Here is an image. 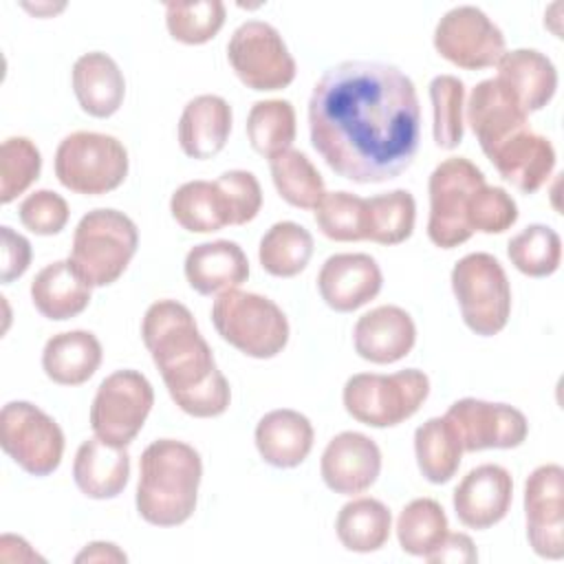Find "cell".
I'll return each instance as SVG.
<instances>
[{"instance_id":"1","label":"cell","mask_w":564,"mask_h":564,"mask_svg":"<svg viewBox=\"0 0 564 564\" xmlns=\"http://www.w3.org/2000/svg\"><path fill=\"white\" fill-rule=\"evenodd\" d=\"M308 130L335 174L352 183L397 178L412 165L421 139L414 82L394 64L339 62L313 86Z\"/></svg>"},{"instance_id":"2","label":"cell","mask_w":564,"mask_h":564,"mask_svg":"<svg viewBox=\"0 0 564 564\" xmlns=\"http://www.w3.org/2000/svg\"><path fill=\"white\" fill-rule=\"evenodd\" d=\"M141 337L172 401L185 414L212 419L229 408V381L218 370L212 348L185 304L176 300L150 304L141 322Z\"/></svg>"},{"instance_id":"3","label":"cell","mask_w":564,"mask_h":564,"mask_svg":"<svg viewBox=\"0 0 564 564\" xmlns=\"http://www.w3.org/2000/svg\"><path fill=\"white\" fill-rule=\"evenodd\" d=\"M203 478L200 454L176 438L152 441L139 460L137 511L154 527L187 522L198 502Z\"/></svg>"},{"instance_id":"4","label":"cell","mask_w":564,"mask_h":564,"mask_svg":"<svg viewBox=\"0 0 564 564\" xmlns=\"http://www.w3.org/2000/svg\"><path fill=\"white\" fill-rule=\"evenodd\" d=\"M137 247L134 220L119 209L99 207L77 223L68 260L90 286H108L123 275Z\"/></svg>"},{"instance_id":"5","label":"cell","mask_w":564,"mask_h":564,"mask_svg":"<svg viewBox=\"0 0 564 564\" xmlns=\"http://www.w3.org/2000/svg\"><path fill=\"white\" fill-rule=\"evenodd\" d=\"M212 324L229 346L253 359H271L289 341L286 315L260 293L240 289L220 293L212 304Z\"/></svg>"},{"instance_id":"6","label":"cell","mask_w":564,"mask_h":564,"mask_svg":"<svg viewBox=\"0 0 564 564\" xmlns=\"http://www.w3.org/2000/svg\"><path fill=\"white\" fill-rule=\"evenodd\" d=\"M430 394V379L419 368L392 375L359 372L344 386L346 412L370 427H392L419 412Z\"/></svg>"},{"instance_id":"7","label":"cell","mask_w":564,"mask_h":564,"mask_svg":"<svg viewBox=\"0 0 564 564\" xmlns=\"http://www.w3.org/2000/svg\"><path fill=\"white\" fill-rule=\"evenodd\" d=\"M128 167L126 145L104 132H70L55 150L57 181L84 196H101L117 189L126 181Z\"/></svg>"},{"instance_id":"8","label":"cell","mask_w":564,"mask_h":564,"mask_svg":"<svg viewBox=\"0 0 564 564\" xmlns=\"http://www.w3.org/2000/svg\"><path fill=\"white\" fill-rule=\"evenodd\" d=\"M452 291L463 322L480 337L498 335L511 315V286L502 264L485 251L463 256L452 269Z\"/></svg>"},{"instance_id":"9","label":"cell","mask_w":564,"mask_h":564,"mask_svg":"<svg viewBox=\"0 0 564 564\" xmlns=\"http://www.w3.org/2000/svg\"><path fill=\"white\" fill-rule=\"evenodd\" d=\"M480 185H485V174L465 156H449L432 170L427 181V238L436 247L454 249L474 236L467 212L471 194Z\"/></svg>"},{"instance_id":"10","label":"cell","mask_w":564,"mask_h":564,"mask_svg":"<svg viewBox=\"0 0 564 564\" xmlns=\"http://www.w3.org/2000/svg\"><path fill=\"white\" fill-rule=\"evenodd\" d=\"M154 405V390L145 375L132 368L108 375L90 405V427L101 441L126 447L141 432Z\"/></svg>"},{"instance_id":"11","label":"cell","mask_w":564,"mask_h":564,"mask_svg":"<svg viewBox=\"0 0 564 564\" xmlns=\"http://www.w3.org/2000/svg\"><path fill=\"white\" fill-rule=\"evenodd\" d=\"M227 59L251 90H282L297 70L280 31L264 20H247L231 33Z\"/></svg>"},{"instance_id":"12","label":"cell","mask_w":564,"mask_h":564,"mask_svg":"<svg viewBox=\"0 0 564 564\" xmlns=\"http://www.w3.org/2000/svg\"><path fill=\"white\" fill-rule=\"evenodd\" d=\"M0 445L31 476L53 474L64 456V432L29 401H9L0 412Z\"/></svg>"},{"instance_id":"13","label":"cell","mask_w":564,"mask_h":564,"mask_svg":"<svg viewBox=\"0 0 564 564\" xmlns=\"http://www.w3.org/2000/svg\"><path fill=\"white\" fill-rule=\"evenodd\" d=\"M434 48L458 68L480 70L498 64L505 53V35L482 9L460 4L436 22Z\"/></svg>"},{"instance_id":"14","label":"cell","mask_w":564,"mask_h":564,"mask_svg":"<svg viewBox=\"0 0 564 564\" xmlns=\"http://www.w3.org/2000/svg\"><path fill=\"white\" fill-rule=\"evenodd\" d=\"M445 419L458 434L463 452L511 449L522 445L529 434L527 416L518 408L474 397L454 401Z\"/></svg>"},{"instance_id":"15","label":"cell","mask_w":564,"mask_h":564,"mask_svg":"<svg viewBox=\"0 0 564 564\" xmlns=\"http://www.w3.org/2000/svg\"><path fill=\"white\" fill-rule=\"evenodd\" d=\"M527 540L546 560L564 555V469L557 463L535 467L524 482Z\"/></svg>"},{"instance_id":"16","label":"cell","mask_w":564,"mask_h":564,"mask_svg":"<svg viewBox=\"0 0 564 564\" xmlns=\"http://www.w3.org/2000/svg\"><path fill=\"white\" fill-rule=\"evenodd\" d=\"M319 471L330 491L341 496L364 494L379 478L381 449L361 432H339L324 447Z\"/></svg>"},{"instance_id":"17","label":"cell","mask_w":564,"mask_h":564,"mask_svg":"<svg viewBox=\"0 0 564 564\" xmlns=\"http://www.w3.org/2000/svg\"><path fill=\"white\" fill-rule=\"evenodd\" d=\"M513 498L511 474L496 463H485L469 469L454 489V511L460 524L482 531L498 524Z\"/></svg>"},{"instance_id":"18","label":"cell","mask_w":564,"mask_h":564,"mask_svg":"<svg viewBox=\"0 0 564 564\" xmlns=\"http://www.w3.org/2000/svg\"><path fill=\"white\" fill-rule=\"evenodd\" d=\"M383 273L368 253H335L326 258L317 273V291L337 313L361 308L379 295Z\"/></svg>"},{"instance_id":"19","label":"cell","mask_w":564,"mask_h":564,"mask_svg":"<svg viewBox=\"0 0 564 564\" xmlns=\"http://www.w3.org/2000/svg\"><path fill=\"white\" fill-rule=\"evenodd\" d=\"M465 119L485 156L518 130L529 128V115L522 110L511 90L496 77L482 79L471 88L465 106Z\"/></svg>"},{"instance_id":"20","label":"cell","mask_w":564,"mask_h":564,"mask_svg":"<svg viewBox=\"0 0 564 564\" xmlns=\"http://www.w3.org/2000/svg\"><path fill=\"white\" fill-rule=\"evenodd\" d=\"M416 341V326L410 313L394 304L364 313L352 328V344L370 364H394L410 355Z\"/></svg>"},{"instance_id":"21","label":"cell","mask_w":564,"mask_h":564,"mask_svg":"<svg viewBox=\"0 0 564 564\" xmlns=\"http://www.w3.org/2000/svg\"><path fill=\"white\" fill-rule=\"evenodd\" d=\"M487 159L518 192L533 194L553 174L555 148L546 137L533 132L531 128H522L500 143L491 154H487Z\"/></svg>"},{"instance_id":"22","label":"cell","mask_w":564,"mask_h":564,"mask_svg":"<svg viewBox=\"0 0 564 564\" xmlns=\"http://www.w3.org/2000/svg\"><path fill=\"white\" fill-rule=\"evenodd\" d=\"M185 280L200 295H220L249 278V260L234 240H209L185 256Z\"/></svg>"},{"instance_id":"23","label":"cell","mask_w":564,"mask_h":564,"mask_svg":"<svg viewBox=\"0 0 564 564\" xmlns=\"http://www.w3.org/2000/svg\"><path fill=\"white\" fill-rule=\"evenodd\" d=\"M234 112L220 95H196L189 99L178 119V145L198 161L216 156L231 132Z\"/></svg>"},{"instance_id":"24","label":"cell","mask_w":564,"mask_h":564,"mask_svg":"<svg viewBox=\"0 0 564 564\" xmlns=\"http://www.w3.org/2000/svg\"><path fill=\"white\" fill-rule=\"evenodd\" d=\"M256 447L262 460L278 469H291L306 460L315 432L311 421L291 408L267 412L256 425Z\"/></svg>"},{"instance_id":"25","label":"cell","mask_w":564,"mask_h":564,"mask_svg":"<svg viewBox=\"0 0 564 564\" xmlns=\"http://www.w3.org/2000/svg\"><path fill=\"white\" fill-rule=\"evenodd\" d=\"M130 478V454L126 447L110 445L99 436L84 441L73 460L77 489L93 500L117 498Z\"/></svg>"},{"instance_id":"26","label":"cell","mask_w":564,"mask_h":564,"mask_svg":"<svg viewBox=\"0 0 564 564\" xmlns=\"http://www.w3.org/2000/svg\"><path fill=\"white\" fill-rule=\"evenodd\" d=\"M496 66V79L511 90L527 115L542 110L557 90L555 64L535 48L505 51Z\"/></svg>"},{"instance_id":"27","label":"cell","mask_w":564,"mask_h":564,"mask_svg":"<svg viewBox=\"0 0 564 564\" xmlns=\"http://www.w3.org/2000/svg\"><path fill=\"white\" fill-rule=\"evenodd\" d=\"M73 90L82 110L106 119L115 115L126 97V79L119 64L101 51L84 53L73 64Z\"/></svg>"},{"instance_id":"28","label":"cell","mask_w":564,"mask_h":564,"mask_svg":"<svg viewBox=\"0 0 564 564\" xmlns=\"http://www.w3.org/2000/svg\"><path fill=\"white\" fill-rule=\"evenodd\" d=\"M90 284L73 269L70 260H55L40 269L31 282V300L40 315L64 322L90 304Z\"/></svg>"},{"instance_id":"29","label":"cell","mask_w":564,"mask_h":564,"mask_svg":"<svg viewBox=\"0 0 564 564\" xmlns=\"http://www.w3.org/2000/svg\"><path fill=\"white\" fill-rule=\"evenodd\" d=\"M101 357V344L90 330H66L44 344L42 368L53 383L82 386L97 372Z\"/></svg>"},{"instance_id":"30","label":"cell","mask_w":564,"mask_h":564,"mask_svg":"<svg viewBox=\"0 0 564 564\" xmlns=\"http://www.w3.org/2000/svg\"><path fill=\"white\" fill-rule=\"evenodd\" d=\"M335 531L344 549L352 553H372L388 542L392 531V513L377 498H352L339 509Z\"/></svg>"},{"instance_id":"31","label":"cell","mask_w":564,"mask_h":564,"mask_svg":"<svg viewBox=\"0 0 564 564\" xmlns=\"http://www.w3.org/2000/svg\"><path fill=\"white\" fill-rule=\"evenodd\" d=\"M414 454L423 478L443 485L456 476L463 445L445 416H432L414 432Z\"/></svg>"},{"instance_id":"32","label":"cell","mask_w":564,"mask_h":564,"mask_svg":"<svg viewBox=\"0 0 564 564\" xmlns=\"http://www.w3.org/2000/svg\"><path fill=\"white\" fill-rule=\"evenodd\" d=\"M315 242L306 227L293 220L271 225L260 238L258 260L262 269L275 278H293L306 269Z\"/></svg>"},{"instance_id":"33","label":"cell","mask_w":564,"mask_h":564,"mask_svg":"<svg viewBox=\"0 0 564 564\" xmlns=\"http://www.w3.org/2000/svg\"><path fill=\"white\" fill-rule=\"evenodd\" d=\"M416 203L408 189H392L366 198L364 234L379 245H399L414 231Z\"/></svg>"},{"instance_id":"34","label":"cell","mask_w":564,"mask_h":564,"mask_svg":"<svg viewBox=\"0 0 564 564\" xmlns=\"http://www.w3.org/2000/svg\"><path fill=\"white\" fill-rule=\"evenodd\" d=\"M172 218L192 234H212L227 227V212L214 181H187L170 198Z\"/></svg>"},{"instance_id":"35","label":"cell","mask_w":564,"mask_h":564,"mask_svg":"<svg viewBox=\"0 0 564 564\" xmlns=\"http://www.w3.org/2000/svg\"><path fill=\"white\" fill-rule=\"evenodd\" d=\"M269 170L278 194L297 209H315L326 194L322 174L300 150L289 148L271 156Z\"/></svg>"},{"instance_id":"36","label":"cell","mask_w":564,"mask_h":564,"mask_svg":"<svg viewBox=\"0 0 564 564\" xmlns=\"http://www.w3.org/2000/svg\"><path fill=\"white\" fill-rule=\"evenodd\" d=\"M247 139L251 148L271 159L291 148L297 132L295 108L286 99L256 101L247 115Z\"/></svg>"},{"instance_id":"37","label":"cell","mask_w":564,"mask_h":564,"mask_svg":"<svg viewBox=\"0 0 564 564\" xmlns=\"http://www.w3.org/2000/svg\"><path fill=\"white\" fill-rule=\"evenodd\" d=\"M447 516L432 498L408 502L397 518L399 546L414 557H427L447 535Z\"/></svg>"},{"instance_id":"38","label":"cell","mask_w":564,"mask_h":564,"mask_svg":"<svg viewBox=\"0 0 564 564\" xmlns=\"http://www.w3.org/2000/svg\"><path fill=\"white\" fill-rule=\"evenodd\" d=\"M511 264L529 278H546L560 269L562 238L549 225H529L507 245Z\"/></svg>"},{"instance_id":"39","label":"cell","mask_w":564,"mask_h":564,"mask_svg":"<svg viewBox=\"0 0 564 564\" xmlns=\"http://www.w3.org/2000/svg\"><path fill=\"white\" fill-rule=\"evenodd\" d=\"M225 4L220 0H178L165 4V26L176 42L205 44L225 24Z\"/></svg>"},{"instance_id":"40","label":"cell","mask_w":564,"mask_h":564,"mask_svg":"<svg viewBox=\"0 0 564 564\" xmlns=\"http://www.w3.org/2000/svg\"><path fill=\"white\" fill-rule=\"evenodd\" d=\"M430 101L434 110V141L452 150L463 141L465 84L456 75H436L430 82Z\"/></svg>"},{"instance_id":"41","label":"cell","mask_w":564,"mask_h":564,"mask_svg":"<svg viewBox=\"0 0 564 564\" xmlns=\"http://www.w3.org/2000/svg\"><path fill=\"white\" fill-rule=\"evenodd\" d=\"M42 156L26 137H9L0 148V203L9 205L40 176Z\"/></svg>"},{"instance_id":"42","label":"cell","mask_w":564,"mask_h":564,"mask_svg":"<svg viewBox=\"0 0 564 564\" xmlns=\"http://www.w3.org/2000/svg\"><path fill=\"white\" fill-rule=\"evenodd\" d=\"M366 198L350 192H326L315 207V223L319 231L337 242L366 240L364 234Z\"/></svg>"},{"instance_id":"43","label":"cell","mask_w":564,"mask_h":564,"mask_svg":"<svg viewBox=\"0 0 564 564\" xmlns=\"http://www.w3.org/2000/svg\"><path fill=\"white\" fill-rule=\"evenodd\" d=\"M518 220V205L507 189L496 185H480L469 200L467 223L471 231L502 234Z\"/></svg>"},{"instance_id":"44","label":"cell","mask_w":564,"mask_h":564,"mask_svg":"<svg viewBox=\"0 0 564 564\" xmlns=\"http://www.w3.org/2000/svg\"><path fill=\"white\" fill-rule=\"evenodd\" d=\"M214 183L220 192L229 225H247L258 216L262 207V187L251 172L227 170Z\"/></svg>"},{"instance_id":"45","label":"cell","mask_w":564,"mask_h":564,"mask_svg":"<svg viewBox=\"0 0 564 564\" xmlns=\"http://www.w3.org/2000/svg\"><path fill=\"white\" fill-rule=\"evenodd\" d=\"M20 223L37 236L59 234L70 216L68 203L53 189H35L20 203Z\"/></svg>"},{"instance_id":"46","label":"cell","mask_w":564,"mask_h":564,"mask_svg":"<svg viewBox=\"0 0 564 564\" xmlns=\"http://www.w3.org/2000/svg\"><path fill=\"white\" fill-rule=\"evenodd\" d=\"M2 236V282L9 284L24 275V271L31 264V242L13 231L9 225L0 227Z\"/></svg>"},{"instance_id":"47","label":"cell","mask_w":564,"mask_h":564,"mask_svg":"<svg viewBox=\"0 0 564 564\" xmlns=\"http://www.w3.org/2000/svg\"><path fill=\"white\" fill-rule=\"evenodd\" d=\"M432 564H471L478 560L476 546L471 542V538L467 533H449L445 535V540L438 544V549L434 553H430L425 557Z\"/></svg>"},{"instance_id":"48","label":"cell","mask_w":564,"mask_h":564,"mask_svg":"<svg viewBox=\"0 0 564 564\" xmlns=\"http://www.w3.org/2000/svg\"><path fill=\"white\" fill-rule=\"evenodd\" d=\"M126 553L112 542H90L77 555L75 562H126Z\"/></svg>"}]
</instances>
